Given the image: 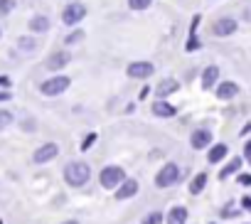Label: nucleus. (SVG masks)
I'll use <instances>...</instances> for the list:
<instances>
[{"instance_id": "20e7f679", "label": "nucleus", "mask_w": 251, "mask_h": 224, "mask_svg": "<svg viewBox=\"0 0 251 224\" xmlns=\"http://www.w3.org/2000/svg\"><path fill=\"white\" fill-rule=\"evenodd\" d=\"M72 81H69V76H52V79H47L42 86H40V91L45 94V96H57V94H62V91H67V86H69Z\"/></svg>"}, {"instance_id": "2f4dec72", "label": "nucleus", "mask_w": 251, "mask_h": 224, "mask_svg": "<svg viewBox=\"0 0 251 224\" xmlns=\"http://www.w3.org/2000/svg\"><path fill=\"white\" fill-rule=\"evenodd\" d=\"M64 224H76V222H64Z\"/></svg>"}, {"instance_id": "393cba45", "label": "nucleus", "mask_w": 251, "mask_h": 224, "mask_svg": "<svg viewBox=\"0 0 251 224\" xmlns=\"http://www.w3.org/2000/svg\"><path fill=\"white\" fill-rule=\"evenodd\" d=\"M18 45H20V50H25V52H30V50L35 47V40H30V37H23V40H20Z\"/></svg>"}, {"instance_id": "7ed1b4c3", "label": "nucleus", "mask_w": 251, "mask_h": 224, "mask_svg": "<svg viewBox=\"0 0 251 224\" xmlns=\"http://www.w3.org/2000/svg\"><path fill=\"white\" fill-rule=\"evenodd\" d=\"M121 182H123V168L108 165V168L101 170V185H103L106 190H113V187H118Z\"/></svg>"}, {"instance_id": "4468645a", "label": "nucleus", "mask_w": 251, "mask_h": 224, "mask_svg": "<svg viewBox=\"0 0 251 224\" xmlns=\"http://www.w3.org/2000/svg\"><path fill=\"white\" fill-rule=\"evenodd\" d=\"M187 222V209L185 207H173L168 212V224H185Z\"/></svg>"}, {"instance_id": "c756f323", "label": "nucleus", "mask_w": 251, "mask_h": 224, "mask_svg": "<svg viewBox=\"0 0 251 224\" xmlns=\"http://www.w3.org/2000/svg\"><path fill=\"white\" fill-rule=\"evenodd\" d=\"M8 84H10V79H8V76H0V86H8Z\"/></svg>"}, {"instance_id": "423d86ee", "label": "nucleus", "mask_w": 251, "mask_h": 224, "mask_svg": "<svg viewBox=\"0 0 251 224\" xmlns=\"http://www.w3.org/2000/svg\"><path fill=\"white\" fill-rule=\"evenodd\" d=\"M57 155H59V146H57V143H45V146H40V148L35 150L32 160H35L37 165H42V163H47V160H52V158H57Z\"/></svg>"}, {"instance_id": "b1692460", "label": "nucleus", "mask_w": 251, "mask_h": 224, "mask_svg": "<svg viewBox=\"0 0 251 224\" xmlns=\"http://www.w3.org/2000/svg\"><path fill=\"white\" fill-rule=\"evenodd\" d=\"M151 3H153V0H128V5H131L133 10H146Z\"/></svg>"}, {"instance_id": "c85d7f7f", "label": "nucleus", "mask_w": 251, "mask_h": 224, "mask_svg": "<svg viewBox=\"0 0 251 224\" xmlns=\"http://www.w3.org/2000/svg\"><path fill=\"white\" fill-rule=\"evenodd\" d=\"M241 207H244V209H251V199L244 197V199H241Z\"/></svg>"}, {"instance_id": "39448f33", "label": "nucleus", "mask_w": 251, "mask_h": 224, "mask_svg": "<svg viewBox=\"0 0 251 224\" xmlns=\"http://www.w3.org/2000/svg\"><path fill=\"white\" fill-rule=\"evenodd\" d=\"M84 15H86V8H84L81 3H72V5H67V8H64L62 20H64L67 25H76L79 20H84Z\"/></svg>"}, {"instance_id": "cd10ccee", "label": "nucleus", "mask_w": 251, "mask_h": 224, "mask_svg": "<svg viewBox=\"0 0 251 224\" xmlns=\"http://www.w3.org/2000/svg\"><path fill=\"white\" fill-rule=\"evenodd\" d=\"M249 182H251V175H239V185H244V187H246Z\"/></svg>"}, {"instance_id": "412c9836", "label": "nucleus", "mask_w": 251, "mask_h": 224, "mask_svg": "<svg viewBox=\"0 0 251 224\" xmlns=\"http://www.w3.org/2000/svg\"><path fill=\"white\" fill-rule=\"evenodd\" d=\"M15 8V0H0V18L10 15V10Z\"/></svg>"}, {"instance_id": "9d476101", "label": "nucleus", "mask_w": 251, "mask_h": 224, "mask_svg": "<svg viewBox=\"0 0 251 224\" xmlns=\"http://www.w3.org/2000/svg\"><path fill=\"white\" fill-rule=\"evenodd\" d=\"M136 195H138V182L136 180H123L116 190L118 199H128V197H136Z\"/></svg>"}, {"instance_id": "a211bd4d", "label": "nucleus", "mask_w": 251, "mask_h": 224, "mask_svg": "<svg viewBox=\"0 0 251 224\" xmlns=\"http://www.w3.org/2000/svg\"><path fill=\"white\" fill-rule=\"evenodd\" d=\"M30 30H32V32H47V30H50V20H47L45 15H35V18L30 20Z\"/></svg>"}, {"instance_id": "ddd939ff", "label": "nucleus", "mask_w": 251, "mask_h": 224, "mask_svg": "<svg viewBox=\"0 0 251 224\" xmlns=\"http://www.w3.org/2000/svg\"><path fill=\"white\" fill-rule=\"evenodd\" d=\"M236 94H239V86H236L234 81H224V84H219V89H217V96L224 99V101H226V99H234Z\"/></svg>"}, {"instance_id": "6e6552de", "label": "nucleus", "mask_w": 251, "mask_h": 224, "mask_svg": "<svg viewBox=\"0 0 251 224\" xmlns=\"http://www.w3.org/2000/svg\"><path fill=\"white\" fill-rule=\"evenodd\" d=\"M214 35L217 37H229V35H234L236 32V20H231V18H222V20H217L214 23Z\"/></svg>"}, {"instance_id": "5701e85b", "label": "nucleus", "mask_w": 251, "mask_h": 224, "mask_svg": "<svg viewBox=\"0 0 251 224\" xmlns=\"http://www.w3.org/2000/svg\"><path fill=\"white\" fill-rule=\"evenodd\" d=\"M143 224H163V214L160 212H151V214H146Z\"/></svg>"}, {"instance_id": "f257e3e1", "label": "nucleus", "mask_w": 251, "mask_h": 224, "mask_svg": "<svg viewBox=\"0 0 251 224\" xmlns=\"http://www.w3.org/2000/svg\"><path fill=\"white\" fill-rule=\"evenodd\" d=\"M89 177H91V168H89V163H84V160H74V163H69V165L64 168V180H67L69 185H74V187L86 185Z\"/></svg>"}, {"instance_id": "f8f14e48", "label": "nucleus", "mask_w": 251, "mask_h": 224, "mask_svg": "<svg viewBox=\"0 0 251 224\" xmlns=\"http://www.w3.org/2000/svg\"><path fill=\"white\" fill-rule=\"evenodd\" d=\"M69 52H57V54H52L50 59H47V69H52V72H57V69H62V67H67L69 64Z\"/></svg>"}, {"instance_id": "0eeeda50", "label": "nucleus", "mask_w": 251, "mask_h": 224, "mask_svg": "<svg viewBox=\"0 0 251 224\" xmlns=\"http://www.w3.org/2000/svg\"><path fill=\"white\" fill-rule=\"evenodd\" d=\"M126 72H128V76H133V79H146L155 72V67L151 62H133V64H128Z\"/></svg>"}, {"instance_id": "aec40b11", "label": "nucleus", "mask_w": 251, "mask_h": 224, "mask_svg": "<svg viewBox=\"0 0 251 224\" xmlns=\"http://www.w3.org/2000/svg\"><path fill=\"white\" fill-rule=\"evenodd\" d=\"M239 168H241V158H234V160H231V165H229V168H224V170L219 173V177H229V175H231V173H236Z\"/></svg>"}, {"instance_id": "f3484780", "label": "nucleus", "mask_w": 251, "mask_h": 224, "mask_svg": "<svg viewBox=\"0 0 251 224\" xmlns=\"http://www.w3.org/2000/svg\"><path fill=\"white\" fill-rule=\"evenodd\" d=\"M226 153H229V148H226L224 143H217V146H212V150L207 153V160H209V163H219L222 158H226Z\"/></svg>"}, {"instance_id": "2eb2a0df", "label": "nucleus", "mask_w": 251, "mask_h": 224, "mask_svg": "<svg viewBox=\"0 0 251 224\" xmlns=\"http://www.w3.org/2000/svg\"><path fill=\"white\" fill-rule=\"evenodd\" d=\"M217 79H219V69L217 67H207L204 74H202V86L204 89H212L217 84Z\"/></svg>"}, {"instance_id": "a878e982", "label": "nucleus", "mask_w": 251, "mask_h": 224, "mask_svg": "<svg viewBox=\"0 0 251 224\" xmlns=\"http://www.w3.org/2000/svg\"><path fill=\"white\" fill-rule=\"evenodd\" d=\"M91 143H96V133H89V136L84 138V143H81V150H89V148H91Z\"/></svg>"}, {"instance_id": "bb28decb", "label": "nucleus", "mask_w": 251, "mask_h": 224, "mask_svg": "<svg viewBox=\"0 0 251 224\" xmlns=\"http://www.w3.org/2000/svg\"><path fill=\"white\" fill-rule=\"evenodd\" d=\"M81 37H84V32H81V30H76V32H72V35L67 37V45H74V42H79Z\"/></svg>"}, {"instance_id": "1a4fd4ad", "label": "nucleus", "mask_w": 251, "mask_h": 224, "mask_svg": "<svg viewBox=\"0 0 251 224\" xmlns=\"http://www.w3.org/2000/svg\"><path fill=\"white\" fill-rule=\"evenodd\" d=\"M190 143H192L195 150H202V148H207V146L212 143V133H209L207 128H197V131L190 136Z\"/></svg>"}, {"instance_id": "4be33fe9", "label": "nucleus", "mask_w": 251, "mask_h": 224, "mask_svg": "<svg viewBox=\"0 0 251 224\" xmlns=\"http://www.w3.org/2000/svg\"><path fill=\"white\" fill-rule=\"evenodd\" d=\"M10 124H13V114H10V111H0V131L8 128Z\"/></svg>"}, {"instance_id": "9b49d317", "label": "nucleus", "mask_w": 251, "mask_h": 224, "mask_svg": "<svg viewBox=\"0 0 251 224\" xmlns=\"http://www.w3.org/2000/svg\"><path fill=\"white\" fill-rule=\"evenodd\" d=\"M153 114H155V116H160V119H170V116H175V114H177V108H175V106H170L168 101H155V103H153Z\"/></svg>"}, {"instance_id": "7c9ffc66", "label": "nucleus", "mask_w": 251, "mask_h": 224, "mask_svg": "<svg viewBox=\"0 0 251 224\" xmlns=\"http://www.w3.org/2000/svg\"><path fill=\"white\" fill-rule=\"evenodd\" d=\"M10 99V94H0V101H8Z\"/></svg>"}, {"instance_id": "f03ea898", "label": "nucleus", "mask_w": 251, "mask_h": 224, "mask_svg": "<svg viewBox=\"0 0 251 224\" xmlns=\"http://www.w3.org/2000/svg\"><path fill=\"white\" fill-rule=\"evenodd\" d=\"M180 180V168L175 165V163H168V165H163L160 168V173L155 175V185L163 190V187H170V185H175Z\"/></svg>"}, {"instance_id": "dca6fc26", "label": "nucleus", "mask_w": 251, "mask_h": 224, "mask_svg": "<svg viewBox=\"0 0 251 224\" xmlns=\"http://www.w3.org/2000/svg\"><path fill=\"white\" fill-rule=\"evenodd\" d=\"M177 89H180V84H177L175 79H163V81L158 84L155 94H158V96H168V94H173V91H177Z\"/></svg>"}, {"instance_id": "6ab92c4d", "label": "nucleus", "mask_w": 251, "mask_h": 224, "mask_svg": "<svg viewBox=\"0 0 251 224\" xmlns=\"http://www.w3.org/2000/svg\"><path fill=\"white\" fill-rule=\"evenodd\" d=\"M204 185H207V175H204V173H200V175L192 180V185H190V192H192V195H200V192L204 190Z\"/></svg>"}]
</instances>
